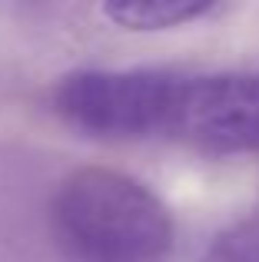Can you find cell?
<instances>
[{"mask_svg":"<svg viewBox=\"0 0 259 262\" xmlns=\"http://www.w3.org/2000/svg\"><path fill=\"white\" fill-rule=\"evenodd\" d=\"M209 262H259V232H229L216 243Z\"/></svg>","mask_w":259,"mask_h":262,"instance_id":"5","label":"cell"},{"mask_svg":"<svg viewBox=\"0 0 259 262\" xmlns=\"http://www.w3.org/2000/svg\"><path fill=\"white\" fill-rule=\"evenodd\" d=\"M166 140L209 156L259 153V70L183 73Z\"/></svg>","mask_w":259,"mask_h":262,"instance_id":"3","label":"cell"},{"mask_svg":"<svg viewBox=\"0 0 259 262\" xmlns=\"http://www.w3.org/2000/svg\"><path fill=\"white\" fill-rule=\"evenodd\" d=\"M50 226L70 262H163L176 239L166 203L110 166L73 169L53 192Z\"/></svg>","mask_w":259,"mask_h":262,"instance_id":"1","label":"cell"},{"mask_svg":"<svg viewBox=\"0 0 259 262\" xmlns=\"http://www.w3.org/2000/svg\"><path fill=\"white\" fill-rule=\"evenodd\" d=\"M216 4L203 0H126V4H106L103 13L123 30H173L186 27L193 20H203L216 13Z\"/></svg>","mask_w":259,"mask_h":262,"instance_id":"4","label":"cell"},{"mask_svg":"<svg viewBox=\"0 0 259 262\" xmlns=\"http://www.w3.org/2000/svg\"><path fill=\"white\" fill-rule=\"evenodd\" d=\"M183 70H77L53 90L57 116L93 140H166Z\"/></svg>","mask_w":259,"mask_h":262,"instance_id":"2","label":"cell"}]
</instances>
